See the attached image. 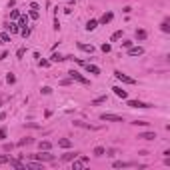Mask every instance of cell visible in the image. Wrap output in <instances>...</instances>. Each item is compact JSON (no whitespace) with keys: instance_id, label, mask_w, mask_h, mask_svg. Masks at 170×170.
I'll return each instance as SVG.
<instances>
[{"instance_id":"1","label":"cell","mask_w":170,"mask_h":170,"mask_svg":"<svg viewBox=\"0 0 170 170\" xmlns=\"http://www.w3.org/2000/svg\"><path fill=\"white\" fill-rule=\"evenodd\" d=\"M32 160H38V162H52L54 160V154H48V150H40V154H28Z\"/></svg>"},{"instance_id":"2","label":"cell","mask_w":170,"mask_h":170,"mask_svg":"<svg viewBox=\"0 0 170 170\" xmlns=\"http://www.w3.org/2000/svg\"><path fill=\"white\" fill-rule=\"evenodd\" d=\"M68 76H70V80H76V82H80V84H84V86H90V80L84 78V76H82L78 70H74V68L68 70Z\"/></svg>"},{"instance_id":"3","label":"cell","mask_w":170,"mask_h":170,"mask_svg":"<svg viewBox=\"0 0 170 170\" xmlns=\"http://www.w3.org/2000/svg\"><path fill=\"white\" fill-rule=\"evenodd\" d=\"M100 120H104V122H124L122 116L112 114V112H104V114H100Z\"/></svg>"},{"instance_id":"4","label":"cell","mask_w":170,"mask_h":170,"mask_svg":"<svg viewBox=\"0 0 170 170\" xmlns=\"http://www.w3.org/2000/svg\"><path fill=\"white\" fill-rule=\"evenodd\" d=\"M130 108H140V110H146V108H150L152 104H148V102H142V100H128L126 102Z\"/></svg>"},{"instance_id":"5","label":"cell","mask_w":170,"mask_h":170,"mask_svg":"<svg viewBox=\"0 0 170 170\" xmlns=\"http://www.w3.org/2000/svg\"><path fill=\"white\" fill-rule=\"evenodd\" d=\"M114 76H116L120 82H124V84H136V80H134V78L126 76V74H124V72H120V70H116V72H114Z\"/></svg>"},{"instance_id":"6","label":"cell","mask_w":170,"mask_h":170,"mask_svg":"<svg viewBox=\"0 0 170 170\" xmlns=\"http://www.w3.org/2000/svg\"><path fill=\"white\" fill-rule=\"evenodd\" d=\"M84 164H88V158H86V156H80V154L72 160V168H74V170H76V168H82Z\"/></svg>"},{"instance_id":"7","label":"cell","mask_w":170,"mask_h":170,"mask_svg":"<svg viewBox=\"0 0 170 170\" xmlns=\"http://www.w3.org/2000/svg\"><path fill=\"white\" fill-rule=\"evenodd\" d=\"M140 54H144L142 46H130L128 48V56H140Z\"/></svg>"},{"instance_id":"8","label":"cell","mask_w":170,"mask_h":170,"mask_svg":"<svg viewBox=\"0 0 170 170\" xmlns=\"http://www.w3.org/2000/svg\"><path fill=\"white\" fill-rule=\"evenodd\" d=\"M112 166H114V168H132V166H136V162H122V160H116V162H112Z\"/></svg>"},{"instance_id":"9","label":"cell","mask_w":170,"mask_h":170,"mask_svg":"<svg viewBox=\"0 0 170 170\" xmlns=\"http://www.w3.org/2000/svg\"><path fill=\"white\" fill-rule=\"evenodd\" d=\"M136 138L138 140H154L156 138V132H140Z\"/></svg>"},{"instance_id":"10","label":"cell","mask_w":170,"mask_h":170,"mask_svg":"<svg viewBox=\"0 0 170 170\" xmlns=\"http://www.w3.org/2000/svg\"><path fill=\"white\" fill-rule=\"evenodd\" d=\"M26 168H34V170H44V162H38V160H30V162H26Z\"/></svg>"},{"instance_id":"11","label":"cell","mask_w":170,"mask_h":170,"mask_svg":"<svg viewBox=\"0 0 170 170\" xmlns=\"http://www.w3.org/2000/svg\"><path fill=\"white\" fill-rule=\"evenodd\" d=\"M72 124H74V126H78V128H86V130H98V126H92V124H86V122H82V120H74Z\"/></svg>"},{"instance_id":"12","label":"cell","mask_w":170,"mask_h":170,"mask_svg":"<svg viewBox=\"0 0 170 170\" xmlns=\"http://www.w3.org/2000/svg\"><path fill=\"white\" fill-rule=\"evenodd\" d=\"M30 144H34V138H30V136H26V138H22V140H18V148H24V146H30Z\"/></svg>"},{"instance_id":"13","label":"cell","mask_w":170,"mask_h":170,"mask_svg":"<svg viewBox=\"0 0 170 170\" xmlns=\"http://www.w3.org/2000/svg\"><path fill=\"white\" fill-rule=\"evenodd\" d=\"M8 164H10V166H12V168H26V162H22V160H14V158H10V160H8Z\"/></svg>"},{"instance_id":"14","label":"cell","mask_w":170,"mask_h":170,"mask_svg":"<svg viewBox=\"0 0 170 170\" xmlns=\"http://www.w3.org/2000/svg\"><path fill=\"white\" fill-rule=\"evenodd\" d=\"M84 68H86V72H88V74H100V68H98V66H94V64H90V62H86Z\"/></svg>"},{"instance_id":"15","label":"cell","mask_w":170,"mask_h":170,"mask_svg":"<svg viewBox=\"0 0 170 170\" xmlns=\"http://www.w3.org/2000/svg\"><path fill=\"white\" fill-rule=\"evenodd\" d=\"M112 90H114V94H116L118 98H128V92L124 90V88H122V86H114Z\"/></svg>"},{"instance_id":"16","label":"cell","mask_w":170,"mask_h":170,"mask_svg":"<svg viewBox=\"0 0 170 170\" xmlns=\"http://www.w3.org/2000/svg\"><path fill=\"white\" fill-rule=\"evenodd\" d=\"M112 18H114V14H112V12H104V14H102V18L98 20V24H108Z\"/></svg>"},{"instance_id":"17","label":"cell","mask_w":170,"mask_h":170,"mask_svg":"<svg viewBox=\"0 0 170 170\" xmlns=\"http://www.w3.org/2000/svg\"><path fill=\"white\" fill-rule=\"evenodd\" d=\"M86 30H88V32H92V30H96V28H98V20H94V18H90V20H88V22H86V26H84Z\"/></svg>"},{"instance_id":"18","label":"cell","mask_w":170,"mask_h":170,"mask_svg":"<svg viewBox=\"0 0 170 170\" xmlns=\"http://www.w3.org/2000/svg\"><path fill=\"white\" fill-rule=\"evenodd\" d=\"M76 156H78V152H66V154H62V162H72Z\"/></svg>"},{"instance_id":"19","label":"cell","mask_w":170,"mask_h":170,"mask_svg":"<svg viewBox=\"0 0 170 170\" xmlns=\"http://www.w3.org/2000/svg\"><path fill=\"white\" fill-rule=\"evenodd\" d=\"M76 46H78L80 50H84V52H88V54H92V52H94V46H92V44H82V42H78Z\"/></svg>"},{"instance_id":"20","label":"cell","mask_w":170,"mask_h":170,"mask_svg":"<svg viewBox=\"0 0 170 170\" xmlns=\"http://www.w3.org/2000/svg\"><path fill=\"white\" fill-rule=\"evenodd\" d=\"M58 146H60V148H70V146H72V140H68V138H58Z\"/></svg>"},{"instance_id":"21","label":"cell","mask_w":170,"mask_h":170,"mask_svg":"<svg viewBox=\"0 0 170 170\" xmlns=\"http://www.w3.org/2000/svg\"><path fill=\"white\" fill-rule=\"evenodd\" d=\"M38 148H40V150H50V148H52V142H48V140H40V142H38Z\"/></svg>"},{"instance_id":"22","label":"cell","mask_w":170,"mask_h":170,"mask_svg":"<svg viewBox=\"0 0 170 170\" xmlns=\"http://www.w3.org/2000/svg\"><path fill=\"white\" fill-rule=\"evenodd\" d=\"M50 62H64V56H62L60 52H54V54L50 56Z\"/></svg>"},{"instance_id":"23","label":"cell","mask_w":170,"mask_h":170,"mask_svg":"<svg viewBox=\"0 0 170 170\" xmlns=\"http://www.w3.org/2000/svg\"><path fill=\"white\" fill-rule=\"evenodd\" d=\"M104 102H106V96H98L90 102V106H98V104H104Z\"/></svg>"},{"instance_id":"24","label":"cell","mask_w":170,"mask_h":170,"mask_svg":"<svg viewBox=\"0 0 170 170\" xmlns=\"http://www.w3.org/2000/svg\"><path fill=\"white\" fill-rule=\"evenodd\" d=\"M104 152H106V148H104V146H96V148L92 150V154H94V156H104Z\"/></svg>"},{"instance_id":"25","label":"cell","mask_w":170,"mask_h":170,"mask_svg":"<svg viewBox=\"0 0 170 170\" xmlns=\"http://www.w3.org/2000/svg\"><path fill=\"white\" fill-rule=\"evenodd\" d=\"M160 30H162V32H166V34L170 32V22H168V18H166V20H162V24H160Z\"/></svg>"},{"instance_id":"26","label":"cell","mask_w":170,"mask_h":170,"mask_svg":"<svg viewBox=\"0 0 170 170\" xmlns=\"http://www.w3.org/2000/svg\"><path fill=\"white\" fill-rule=\"evenodd\" d=\"M6 28H8V30H10L12 34H14V32H20V26H18V24H14V22H10V24H6Z\"/></svg>"},{"instance_id":"27","label":"cell","mask_w":170,"mask_h":170,"mask_svg":"<svg viewBox=\"0 0 170 170\" xmlns=\"http://www.w3.org/2000/svg\"><path fill=\"white\" fill-rule=\"evenodd\" d=\"M146 36H148L146 30H136V40H146Z\"/></svg>"},{"instance_id":"28","label":"cell","mask_w":170,"mask_h":170,"mask_svg":"<svg viewBox=\"0 0 170 170\" xmlns=\"http://www.w3.org/2000/svg\"><path fill=\"white\" fill-rule=\"evenodd\" d=\"M14 146H16V144H12V142H4V144H2V150H4V152H12Z\"/></svg>"},{"instance_id":"29","label":"cell","mask_w":170,"mask_h":170,"mask_svg":"<svg viewBox=\"0 0 170 170\" xmlns=\"http://www.w3.org/2000/svg\"><path fill=\"white\" fill-rule=\"evenodd\" d=\"M116 154H118L116 148H106V152H104V156H108V158H114Z\"/></svg>"},{"instance_id":"30","label":"cell","mask_w":170,"mask_h":170,"mask_svg":"<svg viewBox=\"0 0 170 170\" xmlns=\"http://www.w3.org/2000/svg\"><path fill=\"white\" fill-rule=\"evenodd\" d=\"M18 26H22V28H24V26H28V16H26V14H22V16H20Z\"/></svg>"},{"instance_id":"31","label":"cell","mask_w":170,"mask_h":170,"mask_svg":"<svg viewBox=\"0 0 170 170\" xmlns=\"http://www.w3.org/2000/svg\"><path fill=\"white\" fill-rule=\"evenodd\" d=\"M122 34H124L122 30H116V32L110 36V40H112V42H116V40H120V38H122Z\"/></svg>"},{"instance_id":"32","label":"cell","mask_w":170,"mask_h":170,"mask_svg":"<svg viewBox=\"0 0 170 170\" xmlns=\"http://www.w3.org/2000/svg\"><path fill=\"white\" fill-rule=\"evenodd\" d=\"M20 34H22L24 38H28V36H30V28H26V26H24V28H20Z\"/></svg>"},{"instance_id":"33","label":"cell","mask_w":170,"mask_h":170,"mask_svg":"<svg viewBox=\"0 0 170 170\" xmlns=\"http://www.w3.org/2000/svg\"><path fill=\"white\" fill-rule=\"evenodd\" d=\"M6 82H8V84H14V82H16V76H14V74L10 72V74L6 76Z\"/></svg>"},{"instance_id":"34","label":"cell","mask_w":170,"mask_h":170,"mask_svg":"<svg viewBox=\"0 0 170 170\" xmlns=\"http://www.w3.org/2000/svg\"><path fill=\"white\" fill-rule=\"evenodd\" d=\"M38 16H40V12H38L36 8H32V12H30V18H34V20H38Z\"/></svg>"},{"instance_id":"35","label":"cell","mask_w":170,"mask_h":170,"mask_svg":"<svg viewBox=\"0 0 170 170\" xmlns=\"http://www.w3.org/2000/svg\"><path fill=\"white\" fill-rule=\"evenodd\" d=\"M0 40H2V42H10V34H8V32H4V34L0 36Z\"/></svg>"},{"instance_id":"36","label":"cell","mask_w":170,"mask_h":170,"mask_svg":"<svg viewBox=\"0 0 170 170\" xmlns=\"http://www.w3.org/2000/svg\"><path fill=\"white\" fill-rule=\"evenodd\" d=\"M132 124H134V126H146L148 122H146V120H134Z\"/></svg>"},{"instance_id":"37","label":"cell","mask_w":170,"mask_h":170,"mask_svg":"<svg viewBox=\"0 0 170 170\" xmlns=\"http://www.w3.org/2000/svg\"><path fill=\"white\" fill-rule=\"evenodd\" d=\"M8 160H10V156H6V154L0 156V164H8Z\"/></svg>"},{"instance_id":"38","label":"cell","mask_w":170,"mask_h":170,"mask_svg":"<svg viewBox=\"0 0 170 170\" xmlns=\"http://www.w3.org/2000/svg\"><path fill=\"white\" fill-rule=\"evenodd\" d=\"M110 50H112V46H110V44H102V52H106V54H108Z\"/></svg>"},{"instance_id":"39","label":"cell","mask_w":170,"mask_h":170,"mask_svg":"<svg viewBox=\"0 0 170 170\" xmlns=\"http://www.w3.org/2000/svg\"><path fill=\"white\" fill-rule=\"evenodd\" d=\"M24 54H26V48H18V52H16V56H18V58H22Z\"/></svg>"},{"instance_id":"40","label":"cell","mask_w":170,"mask_h":170,"mask_svg":"<svg viewBox=\"0 0 170 170\" xmlns=\"http://www.w3.org/2000/svg\"><path fill=\"white\" fill-rule=\"evenodd\" d=\"M18 16H20V12H18V10H12V12H10V18H12V20H14V18H18Z\"/></svg>"},{"instance_id":"41","label":"cell","mask_w":170,"mask_h":170,"mask_svg":"<svg viewBox=\"0 0 170 170\" xmlns=\"http://www.w3.org/2000/svg\"><path fill=\"white\" fill-rule=\"evenodd\" d=\"M40 66H42V68H48V66H50V60H40Z\"/></svg>"},{"instance_id":"42","label":"cell","mask_w":170,"mask_h":170,"mask_svg":"<svg viewBox=\"0 0 170 170\" xmlns=\"http://www.w3.org/2000/svg\"><path fill=\"white\" fill-rule=\"evenodd\" d=\"M54 30H56V32L60 30V22H58V18H54Z\"/></svg>"},{"instance_id":"43","label":"cell","mask_w":170,"mask_h":170,"mask_svg":"<svg viewBox=\"0 0 170 170\" xmlns=\"http://www.w3.org/2000/svg\"><path fill=\"white\" fill-rule=\"evenodd\" d=\"M6 138V128H0V140Z\"/></svg>"},{"instance_id":"44","label":"cell","mask_w":170,"mask_h":170,"mask_svg":"<svg viewBox=\"0 0 170 170\" xmlns=\"http://www.w3.org/2000/svg\"><path fill=\"white\" fill-rule=\"evenodd\" d=\"M50 92H52V88H50V86H44V88H42V94H50Z\"/></svg>"},{"instance_id":"45","label":"cell","mask_w":170,"mask_h":170,"mask_svg":"<svg viewBox=\"0 0 170 170\" xmlns=\"http://www.w3.org/2000/svg\"><path fill=\"white\" fill-rule=\"evenodd\" d=\"M26 126H28V128H40V124H34V122H26Z\"/></svg>"},{"instance_id":"46","label":"cell","mask_w":170,"mask_h":170,"mask_svg":"<svg viewBox=\"0 0 170 170\" xmlns=\"http://www.w3.org/2000/svg\"><path fill=\"white\" fill-rule=\"evenodd\" d=\"M138 154H140V156H148L150 152H148V150H138Z\"/></svg>"},{"instance_id":"47","label":"cell","mask_w":170,"mask_h":170,"mask_svg":"<svg viewBox=\"0 0 170 170\" xmlns=\"http://www.w3.org/2000/svg\"><path fill=\"white\" fill-rule=\"evenodd\" d=\"M122 46H124V48H130V46H132V42H130V40H124V42H122Z\"/></svg>"},{"instance_id":"48","label":"cell","mask_w":170,"mask_h":170,"mask_svg":"<svg viewBox=\"0 0 170 170\" xmlns=\"http://www.w3.org/2000/svg\"><path fill=\"white\" fill-rule=\"evenodd\" d=\"M122 12H126V14H130V12H132V8H130V6H124V8H122Z\"/></svg>"},{"instance_id":"49","label":"cell","mask_w":170,"mask_h":170,"mask_svg":"<svg viewBox=\"0 0 170 170\" xmlns=\"http://www.w3.org/2000/svg\"><path fill=\"white\" fill-rule=\"evenodd\" d=\"M6 56H8V52H0V60H4Z\"/></svg>"},{"instance_id":"50","label":"cell","mask_w":170,"mask_h":170,"mask_svg":"<svg viewBox=\"0 0 170 170\" xmlns=\"http://www.w3.org/2000/svg\"><path fill=\"white\" fill-rule=\"evenodd\" d=\"M0 44H2V40H0Z\"/></svg>"}]
</instances>
